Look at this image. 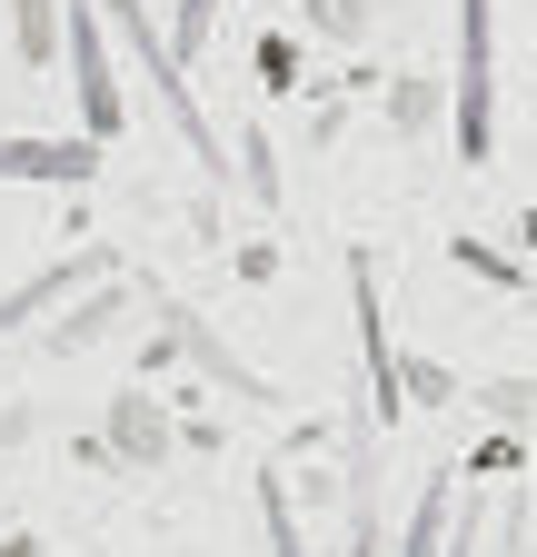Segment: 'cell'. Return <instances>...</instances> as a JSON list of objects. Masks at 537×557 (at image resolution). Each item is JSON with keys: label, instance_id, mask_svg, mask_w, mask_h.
<instances>
[{"label": "cell", "instance_id": "1", "mask_svg": "<svg viewBox=\"0 0 537 557\" xmlns=\"http://www.w3.org/2000/svg\"><path fill=\"white\" fill-rule=\"evenodd\" d=\"M498 81H488V0H458V160H488Z\"/></svg>", "mask_w": 537, "mask_h": 557}, {"label": "cell", "instance_id": "2", "mask_svg": "<svg viewBox=\"0 0 537 557\" xmlns=\"http://www.w3.org/2000/svg\"><path fill=\"white\" fill-rule=\"evenodd\" d=\"M110 21H120V40H129V50H140V70H150L160 110L179 120V139H189V150H199V160L220 170V139H210V120H199V100H189V81H179V50H160V30L140 21V0H110Z\"/></svg>", "mask_w": 537, "mask_h": 557}, {"label": "cell", "instance_id": "3", "mask_svg": "<svg viewBox=\"0 0 537 557\" xmlns=\"http://www.w3.org/2000/svg\"><path fill=\"white\" fill-rule=\"evenodd\" d=\"M71 90H80L90 139H110L120 129V81H110V50H100V21L90 11H71Z\"/></svg>", "mask_w": 537, "mask_h": 557}, {"label": "cell", "instance_id": "4", "mask_svg": "<svg viewBox=\"0 0 537 557\" xmlns=\"http://www.w3.org/2000/svg\"><path fill=\"white\" fill-rule=\"evenodd\" d=\"M100 139H0V180H90Z\"/></svg>", "mask_w": 537, "mask_h": 557}, {"label": "cell", "instance_id": "5", "mask_svg": "<svg viewBox=\"0 0 537 557\" xmlns=\"http://www.w3.org/2000/svg\"><path fill=\"white\" fill-rule=\"evenodd\" d=\"M60 289H71V269H40V278H21V289H11V299H0V338H11V329H21L30 309H50Z\"/></svg>", "mask_w": 537, "mask_h": 557}, {"label": "cell", "instance_id": "6", "mask_svg": "<svg viewBox=\"0 0 537 557\" xmlns=\"http://www.w3.org/2000/svg\"><path fill=\"white\" fill-rule=\"evenodd\" d=\"M259 518H268V557H309V547H299V518H289V487H279V478H259Z\"/></svg>", "mask_w": 537, "mask_h": 557}, {"label": "cell", "instance_id": "7", "mask_svg": "<svg viewBox=\"0 0 537 557\" xmlns=\"http://www.w3.org/2000/svg\"><path fill=\"white\" fill-rule=\"evenodd\" d=\"M11 11H21V60L40 70V60L60 50V11H50V0H11Z\"/></svg>", "mask_w": 537, "mask_h": 557}, {"label": "cell", "instance_id": "8", "mask_svg": "<svg viewBox=\"0 0 537 557\" xmlns=\"http://www.w3.org/2000/svg\"><path fill=\"white\" fill-rule=\"evenodd\" d=\"M210 21H220V0H179V40H170V50H179V60H189V50H199V40H210Z\"/></svg>", "mask_w": 537, "mask_h": 557}, {"label": "cell", "instance_id": "9", "mask_svg": "<svg viewBox=\"0 0 537 557\" xmlns=\"http://www.w3.org/2000/svg\"><path fill=\"white\" fill-rule=\"evenodd\" d=\"M0 557H30V537H11V547H0Z\"/></svg>", "mask_w": 537, "mask_h": 557}]
</instances>
